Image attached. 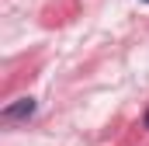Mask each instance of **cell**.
<instances>
[{
	"instance_id": "6da1fadb",
	"label": "cell",
	"mask_w": 149,
	"mask_h": 146,
	"mask_svg": "<svg viewBox=\"0 0 149 146\" xmlns=\"http://www.w3.org/2000/svg\"><path fill=\"white\" fill-rule=\"evenodd\" d=\"M35 111H38V101H35V98H17V101H10L7 108L0 111V118H3V122H28Z\"/></svg>"
},
{
	"instance_id": "7a4b0ae2",
	"label": "cell",
	"mask_w": 149,
	"mask_h": 146,
	"mask_svg": "<svg viewBox=\"0 0 149 146\" xmlns=\"http://www.w3.org/2000/svg\"><path fill=\"white\" fill-rule=\"evenodd\" d=\"M142 125H146V129H149V108H146V118H142Z\"/></svg>"
},
{
	"instance_id": "3957f363",
	"label": "cell",
	"mask_w": 149,
	"mask_h": 146,
	"mask_svg": "<svg viewBox=\"0 0 149 146\" xmlns=\"http://www.w3.org/2000/svg\"><path fill=\"white\" fill-rule=\"evenodd\" d=\"M142 4H149V0H142Z\"/></svg>"
}]
</instances>
